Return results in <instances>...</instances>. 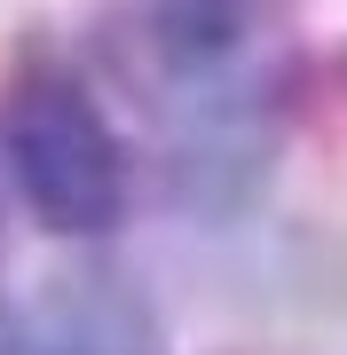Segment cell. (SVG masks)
Returning a JSON list of instances; mask_svg holds the SVG:
<instances>
[{"label": "cell", "instance_id": "1", "mask_svg": "<svg viewBox=\"0 0 347 355\" xmlns=\"http://www.w3.org/2000/svg\"><path fill=\"white\" fill-rule=\"evenodd\" d=\"M0 142H8V174L39 229L111 237L127 221V142L79 71L24 64L0 111Z\"/></svg>", "mask_w": 347, "mask_h": 355}, {"label": "cell", "instance_id": "2", "mask_svg": "<svg viewBox=\"0 0 347 355\" xmlns=\"http://www.w3.org/2000/svg\"><path fill=\"white\" fill-rule=\"evenodd\" d=\"M0 355H166V331L127 277L71 268L0 316Z\"/></svg>", "mask_w": 347, "mask_h": 355}, {"label": "cell", "instance_id": "3", "mask_svg": "<svg viewBox=\"0 0 347 355\" xmlns=\"http://www.w3.org/2000/svg\"><path fill=\"white\" fill-rule=\"evenodd\" d=\"M269 0H150V40H158V64L190 87L206 79H229L244 32Z\"/></svg>", "mask_w": 347, "mask_h": 355}]
</instances>
